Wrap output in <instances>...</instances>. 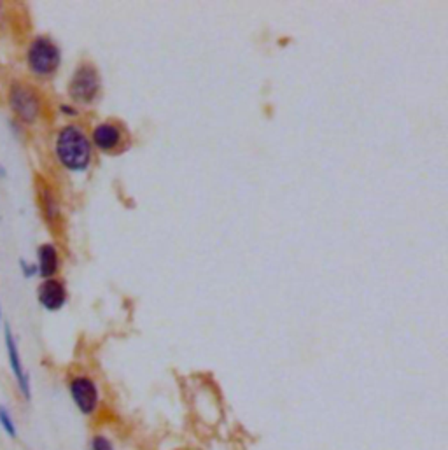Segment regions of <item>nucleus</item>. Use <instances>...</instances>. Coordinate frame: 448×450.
I'll list each match as a JSON object with an SVG mask.
<instances>
[{"mask_svg": "<svg viewBox=\"0 0 448 450\" xmlns=\"http://www.w3.org/2000/svg\"><path fill=\"white\" fill-rule=\"evenodd\" d=\"M56 156L69 170H86L91 161V145L79 127L69 124L60 131L56 138Z\"/></svg>", "mask_w": 448, "mask_h": 450, "instance_id": "nucleus-1", "label": "nucleus"}, {"mask_svg": "<svg viewBox=\"0 0 448 450\" xmlns=\"http://www.w3.org/2000/svg\"><path fill=\"white\" fill-rule=\"evenodd\" d=\"M26 62H29L30 70L35 76L47 77L56 72L62 62V53L58 46L49 39V37H35L32 40L26 53Z\"/></svg>", "mask_w": 448, "mask_h": 450, "instance_id": "nucleus-2", "label": "nucleus"}, {"mask_svg": "<svg viewBox=\"0 0 448 450\" xmlns=\"http://www.w3.org/2000/svg\"><path fill=\"white\" fill-rule=\"evenodd\" d=\"M8 102L13 113L16 114V118L23 123L30 124L39 118L40 98L30 84L19 83V81L13 83L11 88H9Z\"/></svg>", "mask_w": 448, "mask_h": 450, "instance_id": "nucleus-3", "label": "nucleus"}, {"mask_svg": "<svg viewBox=\"0 0 448 450\" xmlns=\"http://www.w3.org/2000/svg\"><path fill=\"white\" fill-rule=\"evenodd\" d=\"M69 394L72 403L84 417H93L100 408V389L88 375H76L70 378Z\"/></svg>", "mask_w": 448, "mask_h": 450, "instance_id": "nucleus-4", "label": "nucleus"}, {"mask_svg": "<svg viewBox=\"0 0 448 450\" xmlns=\"http://www.w3.org/2000/svg\"><path fill=\"white\" fill-rule=\"evenodd\" d=\"M98 88H100V79H98L97 70L91 65H88V63H84L74 74L72 81L69 84V93L76 102L90 104L97 97Z\"/></svg>", "mask_w": 448, "mask_h": 450, "instance_id": "nucleus-5", "label": "nucleus"}, {"mask_svg": "<svg viewBox=\"0 0 448 450\" xmlns=\"http://www.w3.org/2000/svg\"><path fill=\"white\" fill-rule=\"evenodd\" d=\"M4 341H6V353H8V361L9 367H11L13 375L16 378V384H18L19 392L25 399H32V384H30V375L26 373L25 367H23L22 356H19V348L18 344H16V338L13 335V330L9 324L4 326Z\"/></svg>", "mask_w": 448, "mask_h": 450, "instance_id": "nucleus-6", "label": "nucleus"}, {"mask_svg": "<svg viewBox=\"0 0 448 450\" xmlns=\"http://www.w3.org/2000/svg\"><path fill=\"white\" fill-rule=\"evenodd\" d=\"M39 303L49 312H56L62 309L67 302V289L62 280L46 279L37 289Z\"/></svg>", "mask_w": 448, "mask_h": 450, "instance_id": "nucleus-7", "label": "nucleus"}, {"mask_svg": "<svg viewBox=\"0 0 448 450\" xmlns=\"http://www.w3.org/2000/svg\"><path fill=\"white\" fill-rule=\"evenodd\" d=\"M37 258H39V263H37L39 275L44 277V279H53L54 273L58 272L60 265L56 247L51 246V243H42L37 249Z\"/></svg>", "mask_w": 448, "mask_h": 450, "instance_id": "nucleus-8", "label": "nucleus"}, {"mask_svg": "<svg viewBox=\"0 0 448 450\" xmlns=\"http://www.w3.org/2000/svg\"><path fill=\"white\" fill-rule=\"evenodd\" d=\"M121 140V131L120 128L114 127L111 123H102L98 124L93 130V142L98 149L102 151H111L116 147Z\"/></svg>", "mask_w": 448, "mask_h": 450, "instance_id": "nucleus-9", "label": "nucleus"}, {"mask_svg": "<svg viewBox=\"0 0 448 450\" xmlns=\"http://www.w3.org/2000/svg\"><path fill=\"white\" fill-rule=\"evenodd\" d=\"M39 196H40V205H42V211L46 214L47 221H54L58 218V204H56V198L51 193L49 188L46 186H39Z\"/></svg>", "mask_w": 448, "mask_h": 450, "instance_id": "nucleus-10", "label": "nucleus"}, {"mask_svg": "<svg viewBox=\"0 0 448 450\" xmlns=\"http://www.w3.org/2000/svg\"><path fill=\"white\" fill-rule=\"evenodd\" d=\"M0 428L4 429V433L11 438H18V428H16L15 421H13V415L9 412L8 407L0 405Z\"/></svg>", "mask_w": 448, "mask_h": 450, "instance_id": "nucleus-11", "label": "nucleus"}, {"mask_svg": "<svg viewBox=\"0 0 448 450\" xmlns=\"http://www.w3.org/2000/svg\"><path fill=\"white\" fill-rule=\"evenodd\" d=\"M90 450H116V447L105 433H95L90 438Z\"/></svg>", "mask_w": 448, "mask_h": 450, "instance_id": "nucleus-12", "label": "nucleus"}, {"mask_svg": "<svg viewBox=\"0 0 448 450\" xmlns=\"http://www.w3.org/2000/svg\"><path fill=\"white\" fill-rule=\"evenodd\" d=\"M19 266H22V272L26 279H30V277H33L39 273L35 263H29V262H25V259H19Z\"/></svg>", "mask_w": 448, "mask_h": 450, "instance_id": "nucleus-13", "label": "nucleus"}, {"mask_svg": "<svg viewBox=\"0 0 448 450\" xmlns=\"http://www.w3.org/2000/svg\"><path fill=\"white\" fill-rule=\"evenodd\" d=\"M0 177H6V168L0 165Z\"/></svg>", "mask_w": 448, "mask_h": 450, "instance_id": "nucleus-14", "label": "nucleus"}, {"mask_svg": "<svg viewBox=\"0 0 448 450\" xmlns=\"http://www.w3.org/2000/svg\"><path fill=\"white\" fill-rule=\"evenodd\" d=\"M172 450H195V449H189V447H177V449H172Z\"/></svg>", "mask_w": 448, "mask_h": 450, "instance_id": "nucleus-15", "label": "nucleus"}, {"mask_svg": "<svg viewBox=\"0 0 448 450\" xmlns=\"http://www.w3.org/2000/svg\"><path fill=\"white\" fill-rule=\"evenodd\" d=\"M0 317H2V314H0Z\"/></svg>", "mask_w": 448, "mask_h": 450, "instance_id": "nucleus-16", "label": "nucleus"}]
</instances>
